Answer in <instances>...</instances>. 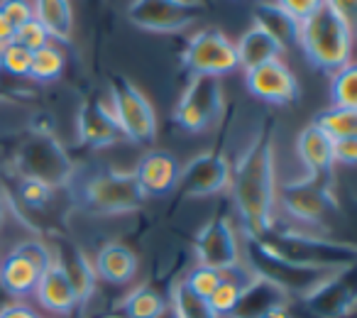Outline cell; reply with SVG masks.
I'll list each match as a JSON object with an SVG mask.
<instances>
[{
  "label": "cell",
  "instance_id": "obj_33",
  "mask_svg": "<svg viewBox=\"0 0 357 318\" xmlns=\"http://www.w3.org/2000/svg\"><path fill=\"white\" fill-rule=\"evenodd\" d=\"M243 292H245V287H240V284H233V282H225V279H223V282L218 284V289H215V292L208 296V308L218 318L230 316V313L235 311V306H238Z\"/></svg>",
  "mask_w": 357,
  "mask_h": 318
},
{
  "label": "cell",
  "instance_id": "obj_23",
  "mask_svg": "<svg viewBox=\"0 0 357 318\" xmlns=\"http://www.w3.org/2000/svg\"><path fill=\"white\" fill-rule=\"evenodd\" d=\"M347 272V269H345ZM335 274L333 279H328L326 284L316 289L313 294H308V303L311 308L323 318H337L345 311H350L352 303H355V294H352L350 284H342V274Z\"/></svg>",
  "mask_w": 357,
  "mask_h": 318
},
{
  "label": "cell",
  "instance_id": "obj_13",
  "mask_svg": "<svg viewBox=\"0 0 357 318\" xmlns=\"http://www.w3.org/2000/svg\"><path fill=\"white\" fill-rule=\"evenodd\" d=\"M245 86L255 98L272 105H289L301 93L298 79L282 59L267 61V64L245 71Z\"/></svg>",
  "mask_w": 357,
  "mask_h": 318
},
{
  "label": "cell",
  "instance_id": "obj_14",
  "mask_svg": "<svg viewBox=\"0 0 357 318\" xmlns=\"http://www.w3.org/2000/svg\"><path fill=\"white\" fill-rule=\"evenodd\" d=\"M132 174L137 179L139 189H142L144 199L147 196H167L176 189L181 165H178V159L172 152L152 149V152H147L139 159Z\"/></svg>",
  "mask_w": 357,
  "mask_h": 318
},
{
  "label": "cell",
  "instance_id": "obj_7",
  "mask_svg": "<svg viewBox=\"0 0 357 318\" xmlns=\"http://www.w3.org/2000/svg\"><path fill=\"white\" fill-rule=\"evenodd\" d=\"M110 110L125 139L135 144H152L157 137V113L147 96L132 81L115 76L110 81Z\"/></svg>",
  "mask_w": 357,
  "mask_h": 318
},
{
  "label": "cell",
  "instance_id": "obj_20",
  "mask_svg": "<svg viewBox=\"0 0 357 318\" xmlns=\"http://www.w3.org/2000/svg\"><path fill=\"white\" fill-rule=\"evenodd\" d=\"M284 47L269 35L267 30H262L259 25H252L238 42H235V54H238V66H243L245 71L262 66L267 61L282 59Z\"/></svg>",
  "mask_w": 357,
  "mask_h": 318
},
{
  "label": "cell",
  "instance_id": "obj_21",
  "mask_svg": "<svg viewBox=\"0 0 357 318\" xmlns=\"http://www.w3.org/2000/svg\"><path fill=\"white\" fill-rule=\"evenodd\" d=\"M42 269L20 252L13 250L3 262H0V287L6 289L10 296L25 298L35 294V287L40 282Z\"/></svg>",
  "mask_w": 357,
  "mask_h": 318
},
{
  "label": "cell",
  "instance_id": "obj_18",
  "mask_svg": "<svg viewBox=\"0 0 357 318\" xmlns=\"http://www.w3.org/2000/svg\"><path fill=\"white\" fill-rule=\"evenodd\" d=\"M296 154L306 174L328 176L333 174V139L323 135L316 125H306L296 137Z\"/></svg>",
  "mask_w": 357,
  "mask_h": 318
},
{
  "label": "cell",
  "instance_id": "obj_5",
  "mask_svg": "<svg viewBox=\"0 0 357 318\" xmlns=\"http://www.w3.org/2000/svg\"><path fill=\"white\" fill-rule=\"evenodd\" d=\"M15 167L20 176L40 179L52 189L66 186L74 176V165L54 135L30 132L15 149Z\"/></svg>",
  "mask_w": 357,
  "mask_h": 318
},
{
  "label": "cell",
  "instance_id": "obj_29",
  "mask_svg": "<svg viewBox=\"0 0 357 318\" xmlns=\"http://www.w3.org/2000/svg\"><path fill=\"white\" fill-rule=\"evenodd\" d=\"M331 103L335 108L357 110V69L355 64L342 66L333 74L331 81Z\"/></svg>",
  "mask_w": 357,
  "mask_h": 318
},
{
  "label": "cell",
  "instance_id": "obj_39",
  "mask_svg": "<svg viewBox=\"0 0 357 318\" xmlns=\"http://www.w3.org/2000/svg\"><path fill=\"white\" fill-rule=\"evenodd\" d=\"M355 167L357 165V137H345L333 142V167Z\"/></svg>",
  "mask_w": 357,
  "mask_h": 318
},
{
  "label": "cell",
  "instance_id": "obj_3",
  "mask_svg": "<svg viewBox=\"0 0 357 318\" xmlns=\"http://www.w3.org/2000/svg\"><path fill=\"white\" fill-rule=\"evenodd\" d=\"M296 45L316 69L335 74L352 64V27L326 8L298 25Z\"/></svg>",
  "mask_w": 357,
  "mask_h": 318
},
{
  "label": "cell",
  "instance_id": "obj_24",
  "mask_svg": "<svg viewBox=\"0 0 357 318\" xmlns=\"http://www.w3.org/2000/svg\"><path fill=\"white\" fill-rule=\"evenodd\" d=\"M252 15H255V25L267 30L284 50H289V47H294L298 42V25L301 22L294 20L274 0H259L257 6H255Z\"/></svg>",
  "mask_w": 357,
  "mask_h": 318
},
{
  "label": "cell",
  "instance_id": "obj_6",
  "mask_svg": "<svg viewBox=\"0 0 357 318\" xmlns=\"http://www.w3.org/2000/svg\"><path fill=\"white\" fill-rule=\"evenodd\" d=\"M277 201L294 220H301L306 225H323L340 211L337 196L333 191V174H306L303 179L277 186Z\"/></svg>",
  "mask_w": 357,
  "mask_h": 318
},
{
  "label": "cell",
  "instance_id": "obj_4",
  "mask_svg": "<svg viewBox=\"0 0 357 318\" xmlns=\"http://www.w3.org/2000/svg\"><path fill=\"white\" fill-rule=\"evenodd\" d=\"M79 201L98 215H120L142 209L144 194L132 172L98 169L81 181Z\"/></svg>",
  "mask_w": 357,
  "mask_h": 318
},
{
  "label": "cell",
  "instance_id": "obj_9",
  "mask_svg": "<svg viewBox=\"0 0 357 318\" xmlns=\"http://www.w3.org/2000/svg\"><path fill=\"white\" fill-rule=\"evenodd\" d=\"M204 13V0H132L128 6V20L137 30L174 35L196 25Z\"/></svg>",
  "mask_w": 357,
  "mask_h": 318
},
{
  "label": "cell",
  "instance_id": "obj_28",
  "mask_svg": "<svg viewBox=\"0 0 357 318\" xmlns=\"http://www.w3.org/2000/svg\"><path fill=\"white\" fill-rule=\"evenodd\" d=\"M64 66H66L64 50L50 42V45L42 47V50L32 52L30 79L40 81V84H47V81H56L61 74H64Z\"/></svg>",
  "mask_w": 357,
  "mask_h": 318
},
{
  "label": "cell",
  "instance_id": "obj_17",
  "mask_svg": "<svg viewBox=\"0 0 357 318\" xmlns=\"http://www.w3.org/2000/svg\"><path fill=\"white\" fill-rule=\"evenodd\" d=\"M35 296L47 311L56 313V316H71L74 308L79 306L74 287L69 284L66 274L59 269V264L52 262L45 272L40 274V282L35 287Z\"/></svg>",
  "mask_w": 357,
  "mask_h": 318
},
{
  "label": "cell",
  "instance_id": "obj_16",
  "mask_svg": "<svg viewBox=\"0 0 357 318\" xmlns=\"http://www.w3.org/2000/svg\"><path fill=\"white\" fill-rule=\"evenodd\" d=\"M79 139L93 149L110 147V144L125 139L118 128V123H115V118H113V110H110L100 98H91L81 105Z\"/></svg>",
  "mask_w": 357,
  "mask_h": 318
},
{
  "label": "cell",
  "instance_id": "obj_27",
  "mask_svg": "<svg viewBox=\"0 0 357 318\" xmlns=\"http://www.w3.org/2000/svg\"><path fill=\"white\" fill-rule=\"evenodd\" d=\"M318 130L323 135L335 142V139H345V137H357V110H350V108H326L323 113L316 115L313 120Z\"/></svg>",
  "mask_w": 357,
  "mask_h": 318
},
{
  "label": "cell",
  "instance_id": "obj_19",
  "mask_svg": "<svg viewBox=\"0 0 357 318\" xmlns=\"http://www.w3.org/2000/svg\"><path fill=\"white\" fill-rule=\"evenodd\" d=\"M277 306H287V292L277 287L274 282L264 277H255L250 287H245L235 311L230 313L233 318H262L267 311Z\"/></svg>",
  "mask_w": 357,
  "mask_h": 318
},
{
  "label": "cell",
  "instance_id": "obj_10",
  "mask_svg": "<svg viewBox=\"0 0 357 318\" xmlns=\"http://www.w3.org/2000/svg\"><path fill=\"white\" fill-rule=\"evenodd\" d=\"M181 61L191 71V76L220 79V76L233 74L238 69L235 42H230L228 35H223L215 27H206L189 40L184 54H181Z\"/></svg>",
  "mask_w": 357,
  "mask_h": 318
},
{
  "label": "cell",
  "instance_id": "obj_32",
  "mask_svg": "<svg viewBox=\"0 0 357 318\" xmlns=\"http://www.w3.org/2000/svg\"><path fill=\"white\" fill-rule=\"evenodd\" d=\"M17 196H20V201L27 206V209H45L47 204L52 201V196H54V189H52L50 184H45V181L40 179H30V176H20V181H17Z\"/></svg>",
  "mask_w": 357,
  "mask_h": 318
},
{
  "label": "cell",
  "instance_id": "obj_35",
  "mask_svg": "<svg viewBox=\"0 0 357 318\" xmlns=\"http://www.w3.org/2000/svg\"><path fill=\"white\" fill-rule=\"evenodd\" d=\"M13 42L20 45V47H25L27 52H37V50H42V47L50 45L52 37H50V32L42 27V22H37L35 17H32V20H27L25 25L17 27Z\"/></svg>",
  "mask_w": 357,
  "mask_h": 318
},
{
  "label": "cell",
  "instance_id": "obj_40",
  "mask_svg": "<svg viewBox=\"0 0 357 318\" xmlns=\"http://www.w3.org/2000/svg\"><path fill=\"white\" fill-rule=\"evenodd\" d=\"M323 8H326V10H331L335 17H340L342 22H347L350 27H355L357 0H323Z\"/></svg>",
  "mask_w": 357,
  "mask_h": 318
},
{
  "label": "cell",
  "instance_id": "obj_1",
  "mask_svg": "<svg viewBox=\"0 0 357 318\" xmlns=\"http://www.w3.org/2000/svg\"><path fill=\"white\" fill-rule=\"evenodd\" d=\"M230 191L245 238H259L274 225L277 169H274V130L264 123L248 144L230 174Z\"/></svg>",
  "mask_w": 357,
  "mask_h": 318
},
{
  "label": "cell",
  "instance_id": "obj_38",
  "mask_svg": "<svg viewBox=\"0 0 357 318\" xmlns=\"http://www.w3.org/2000/svg\"><path fill=\"white\" fill-rule=\"evenodd\" d=\"M279 8L289 13L296 22H303L306 17H311L313 13H318L323 8V0H274Z\"/></svg>",
  "mask_w": 357,
  "mask_h": 318
},
{
  "label": "cell",
  "instance_id": "obj_37",
  "mask_svg": "<svg viewBox=\"0 0 357 318\" xmlns=\"http://www.w3.org/2000/svg\"><path fill=\"white\" fill-rule=\"evenodd\" d=\"M0 13L10 20V25L15 27V30L35 17V10H32L30 0H0Z\"/></svg>",
  "mask_w": 357,
  "mask_h": 318
},
{
  "label": "cell",
  "instance_id": "obj_2",
  "mask_svg": "<svg viewBox=\"0 0 357 318\" xmlns=\"http://www.w3.org/2000/svg\"><path fill=\"white\" fill-rule=\"evenodd\" d=\"M252 240L267 255L282 259V262L296 264V267L345 272L355 264V248L350 243H335V240L318 238V235L303 233V230L272 225L267 233Z\"/></svg>",
  "mask_w": 357,
  "mask_h": 318
},
{
  "label": "cell",
  "instance_id": "obj_26",
  "mask_svg": "<svg viewBox=\"0 0 357 318\" xmlns=\"http://www.w3.org/2000/svg\"><path fill=\"white\" fill-rule=\"evenodd\" d=\"M125 318H162L167 313V301L152 287H137L123 301Z\"/></svg>",
  "mask_w": 357,
  "mask_h": 318
},
{
  "label": "cell",
  "instance_id": "obj_12",
  "mask_svg": "<svg viewBox=\"0 0 357 318\" xmlns=\"http://www.w3.org/2000/svg\"><path fill=\"white\" fill-rule=\"evenodd\" d=\"M230 174L233 167L223 154L204 152L181 169L176 189L189 199H206L230 189Z\"/></svg>",
  "mask_w": 357,
  "mask_h": 318
},
{
  "label": "cell",
  "instance_id": "obj_44",
  "mask_svg": "<svg viewBox=\"0 0 357 318\" xmlns=\"http://www.w3.org/2000/svg\"><path fill=\"white\" fill-rule=\"evenodd\" d=\"M6 218H8V199H6V194L0 191V230L6 225Z\"/></svg>",
  "mask_w": 357,
  "mask_h": 318
},
{
  "label": "cell",
  "instance_id": "obj_8",
  "mask_svg": "<svg viewBox=\"0 0 357 318\" xmlns=\"http://www.w3.org/2000/svg\"><path fill=\"white\" fill-rule=\"evenodd\" d=\"M223 84L213 76H191L174 108V120L186 132H206L223 118Z\"/></svg>",
  "mask_w": 357,
  "mask_h": 318
},
{
  "label": "cell",
  "instance_id": "obj_41",
  "mask_svg": "<svg viewBox=\"0 0 357 318\" xmlns=\"http://www.w3.org/2000/svg\"><path fill=\"white\" fill-rule=\"evenodd\" d=\"M0 318H40V313L35 308H30L27 303H10V306L0 308Z\"/></svg>",
  "mask_w": 357,
  "mask_h": 318
},
{
  "label": "cell",
  "instance_id": "obj_43",
  "mask_svg": "<svg viewBox=\"0 0 357 318\" xmlns=\"http://www.w3.org/2000/svg\"><path fill=\"white\" fill-rule=\"evenodd\" d=\"M262 318H291V313H289L287 306H277V308H272V311L264 313Z\"/></svg>",
  "mask_w": 357,
  "mask_h": 318
},
{
  "label": "cell",
  "instance_id": "obj_11",
  "mask_svg": "<svg viewBox=\"0 0 357 318\" xmlns=\"http://www.w3.org/2000/svg\"><path fill=\"white\" fill-rule=\"evenodd\" d=\"M194 250L201 267H211L215 272H225L243 262L238 230L228 215H215L213 220H208L201 228Z\"/></svg>",
  "mask_w": 357,
  "mask_h": 318
},
{
  "label": "cell",
  "instance_id": "obj_31",
  "mask_svg": "<svg viewBox=\"0 0 357 318\" xmlns=\"http://www.w3.org/2000/svg\"><path fill=\"white\" fill-rule=\"evenodd\" d=\"M184 287L189 289L194 296L204 298V301H208L211 294L218 289V284L223 282V277H220V272H215V269L211 267H201V264H196L194 269H191L189 274H186L184 279Z\"/></svg>",
  "mask_w": 357,
  "mask_h": 318
},
{
  "label": "cell",
  "instance_id": "obj_15",
  "mask_svg": "<svg viewBox=\"0 0 357 318\" xmlns=\"http://www.w3.org/2000/svg\"><path fill=\"white\" fill-rule=\"evenodd\" d=\"M52 255H54V262L59 264V269L66 274L69 284L74 287L79 306L89 303V298L93 296V292H96V282H98L96 269H93V264L89 262V257L66 238L56 240Z\"/></svg>",
  "mask_w": 357,
  "mask_h": 318
},
{
  "label": "cell",
  "instance_id": "obj_42",
  "mask_svg": "<svg viewBox=\"0 0 357 318\" xmlns=\"http://www.w3.org/2000/svg\"><path fill=\"white\" fill-rule=\"evenodd\" d=\"M13 37H15V27L10 25V20H8L3 13H0V47L10 45Z\"/></svg>",
  "mask_w": 357,
  "mask_h": 318
},
{
  "label": "cell",
  "instance_id": "obj_36",
  "mask_svg": "<svg viewBox=\"0 0 357 318\" xmlns=\"http://www.w3.org/2000/svg\"><path fill=\"white\" fill-rule=\"evenodd\" d=\"M15 252H20L22 257H27L30 262H35L37 267L45 272L52 262H54V255H52V248L42 240H22L17 248H13Z\"/></svg>",
  "mask_w": 357,
  "mask_h": 318
},
{
  "label": "cell",
  "instance_id": "obj_22",
  "mask_svg": "<svg viewBox=\"0 0 357 318\" xmlns=\"http://www.w3.org/2000/svg\"><path fill=\"white\" fill-rule=\"evenodd\" d=\"M96 277L98 279H105L110 284H130L137 274V257L130 248L125 245H105L103 250L98 252L96 257Z\"/></svg>",
  "mask_w": 357,
  "mask_h": 318
},
{
  "label": "cell",
  "instance_id": "obj_25",
  "mask_svg": "<svg viewBox=\"0 0 357 318\" xmlns=\"http://www.w3.org/2000/svg\"><path fill=\"white\" fill-rule=\"evenodd\" d=\"M35 20L42 22L52 40L69 42L74 32V13L69 0H32Z\"/></svg>",
  "mask_w": 357,
  "mask_h": 318
},
{
  "label": "cell",
  "instance_id": "obj_30",
  "mask_svg": "<svg viewBox=\"0 0 357 318\" xmlns=\"http://www.w3.org/2000/svg\"><path fill=\"white\" fill-rule=\"evenodd\" d=\"M172 311L174 318H218L208 308V301L194 296L189 289L184 287V282H178L172 289Z\"/></svg>",
  "mask_w": 357,
  "mask_h": 318
},
{
  "label": "cell",
  "instance_id": "obj_34",
  "mask_svg": "<svg viewBox=\"0 0 357 318\" xmlns=\"http://www.w3.org/2000/svg\"><path fill=\"white\" fill-rule=\"evenodd\" d=\"M30 64H32V52H27L25 47L10 45L0 47V69L8 71L13 76H30Z\"/></svg>",
  "mask_w": 357,
  "mask_h": 318
}]
</instances>
